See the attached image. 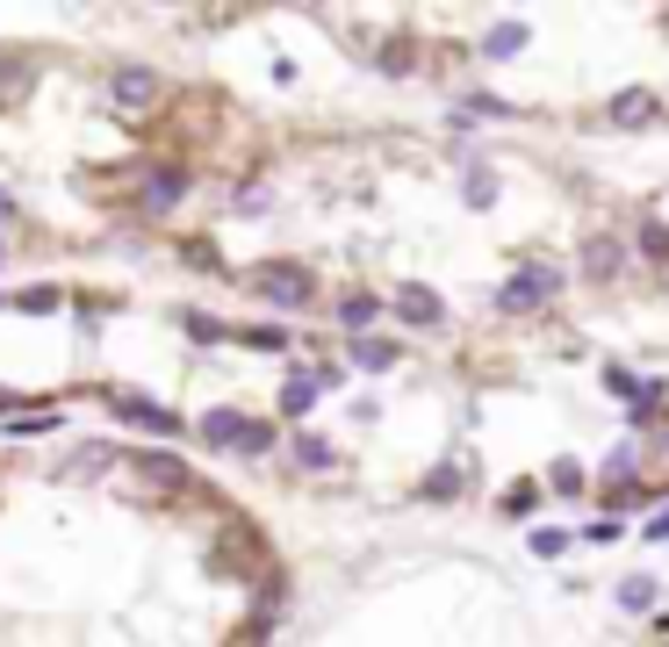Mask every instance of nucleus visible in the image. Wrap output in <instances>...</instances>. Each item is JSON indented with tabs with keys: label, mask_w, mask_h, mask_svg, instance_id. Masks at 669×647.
Instances as JSON below:
<instances>
[{
	"label": "nucleus",
	"mask_w": 669,
	"mask_h": 647,
	"mask_svg": "<svg viewBox=\"0 0 669 647\" xmlns=\"http://www.w3.org/2000/svg\"><path fill=\"white\" fill-rule=\"evenodd\" d=\"M245 439H253V417H238V410H209L202 417V446H238L245 454Z\"/></svg>",
	"instance_id": "0eeeda50"
},
{
	"label": "nucleus",
	"mask_w": 669,
	"mask_h": 647,
	"mask_svg": "<svg viewBox=\"0 0 669 647\" xmlns=\"http://www.w3.org/2000/svg\"><path fill=\"white\" fill-rule=\"evenodd\" d=\"M180 324H188L202 345H216V339H223V324H216V317H202V309H180Z\"/></svg>",
	"instance_id": "5701e85b"
},
{
	"label": "nucleus",
	"mask_w": 669,
	"mask_h": 647,
	"mask_svg": "<svg viewBox=\"0 0 669 647\" xmlns=\"http://www.w3.org/2000/svg\"><path fill=\"white\" fill-rule=\"evenodd\" d=\"M562 532H554V526H540V532H532V554H540V562H554V554H562Z\"/></svg>",
	"instance_id": "b1692460"
},
{
	"label": "nucleus",
	"mask_w": 669,
	"mask_h": 647,
	"mask_svg": "<svg viewBox=\"0 0 669 647\" xmlns=\"http://www.w3.org/2000/svg\"><path fill=\"white\" fill-rule=\"evenodd\" d=\"M396 317H403V324H439L446 309H439V295H432V289H403V295H396Z\"/></svg>",
	"instance_id": "ddd939ff"
},
{
	"label": "nucleus",
	"mask_w": 669,
	"mask_h": 647,
	"mask_svg": "<svg viewBox=\"0 0 669 647\" xmlns=\"http://www.w3.org/2000/svg\"><path fill=\"white\" fill-rule=\"evenodd\" d=\"M345 360H353V367H396V360H403V345H389V339H345Z\"/></svg>",
	"instance_id": "9d476101"
},
{
	"label": "nucleus",
	"mask_w": 669,
	"mask_h": 647,
	"mask_svg": "<svg viewBox=\"0 0 669 647\" xmlns=\"http://www.w3.org/2000/svg\"><path fill=\"white\" fill-rule=\"evenodd\" d=\"M0 216H15V202H8V195H0Z\"/></svg>",
	"instance_id": "bb28decb"
},
{
	"label": "nucleus",
	"mask_w": 669,
	"mask_h": 647,
	"mask_svg": "<svg viewBox=\"0 0 669 647\" xmlns=\"http://www.w3.org/2000/svg\"><path fill=\"white\" fill-rule=\"evenodd\" d=\"M662 116V94H648V86H619L612 102H605V122L612 130H641V122Z\"/></svg>",
	"instance_id": "7ed1b4c3"
},
{
	"label": "nucleus",
	"mask_w": 669,
	"mask_h": 647,
	"mask_svg": "<svg viewBox=\"0 0 669 647\" xmlns=\"http://www.w3.org/2000/svg\"><path fill=\"white\" fill-rule=\"evenodd\" d=\"M526 36H532V30H526L518 15H512V22H497V30L482 36V58H518V51H526Z\"/></svg>",
	"instance_id": "9b49d317"
},
{
	"label": "nucleus",
	"mask_w": 669,
	"mask_h": 647,
	"mask_svg": "<svg viewBox=\"0 0 669 647\" xmlns=\"http://www.w3.org/2000/svg\"><path fill=\"white\" fill-rule=\"evenodd\" d=\"M331 381H339L331 367H325V375H289V389H281V410H289V417H303V410L317 403V389H331Z\"/></svg>",
	"instance_id": "1a4fd4ad"
},
{
	"label": "nucleus",
	"mask_w": 669,
	"mask_h": 647,
	"mask_svg": "<svg viewBox=\"0 0 669 647\" xmlns=\"http://www.w3.org/2000/svg\"><path fill=\"white\" fill-rule=\"evenodd\" d=\"M375 317H382V303H375V295H345V303H339V324H345V331H367Z\"/></svg>",
	"instance_id": "4468645a"
},
{
	"label": "nucleus",
	"mask_w": 669,
	"mask_h": 647,
	"mask_svg": "<svg viewBox=\"0 0 669 647\" xmlns=\"http://www.w3.org/2000/svg\"><path fill=\"white\" fill-rule=\"evenodd\" d=\"M655 604V576H626L619 583V612H648Z\"/></svg>",
	"instance_id": "2eb2a0df"
},
{
	"label": "nucleus",
	"mask_w": 669,
	"mask_h": 647,
	"mask_svg": "<svg viewBox=\"0 0 669 647\" xmlns=\"http://www.w3.org/2000/svg\"><path fill=\"white\" fill-rule=\"evenodd\" d=\"M648 540H669V504H662V511L648 518Z\"/></svg>",
	"instance_id": "a878e982"
},
{
	"label": "nucleus",
	"mask_w": 669,
	"mask_h": 647,
	"mask_svg": "<svg viewBox=\"0 0 669 647\" xmlns=\"http://www.w3.org/2000/svg\"><path fill=\"white\" fill-rule=\"evenodd\" d=\"M562 289H568V273L554 267V259H532V267H518L497 289V317H532V309H548Z\"/></svg>",
	"instance_id": "f257e3e1"
},
{
	"label": "nucleus",
	"mask_w": 669,
	"mask_h": 647,
	"mask_svg": "<svg viewBox=\"0 0 669 647\" xmlns=\"http://www.w3.org/2000/svg\"><path fill=\"white\" fill-rule=\"evenodd\" d=\"M289 454L303 460V468H331V460H339V454H331V439H317V432H303V439H295Z\"/></svg>",
	"instance_id": "dca6fc26"
},
{
	"label": "nucleus",
	"mask_w": 669,
	"mask_h": 647,
	"mask_svg": "<svg viewBox=\"0 0 669 647\" xmlns=\"http://www.w3.org/2000/svg\"><path fill=\"white\" fill-rule=\"evenodd\" d=\"M576 267H584V281H619V267H626V245H619L612 231H590L584 252H576Z\"/></svg>",
	"instance_id": "39448f33"
},
{
	"label": "nucleus",
	"mask_w": 669,
	"mask_h": 647,
	"mask_svg": "<svg viewBox=\"0 0 669 647\" xmlns=\"http://www.w3.org/2000/svg\"><path fill=\"white\" fill-rule=\"evenodd\" d=\"M641 252H648V259H662V267H669V231H662V223H641Z\"/></svg>",
	"instance_id": "aec40b11"
},
{
	"label": "nucleus",
	"mask_w": 669,
	"mask_h": 647,
	"mask_svg": "<svg viewBox=\"0 0 669 647\" xmlns=\"http://www.w3.org/2000/svg\"><path fill=\"white\" fill-rule=\"evenodd\" d=\"M461 195H468V209H490V202H497V180H490V173H468Z\"/></svg>",
	"instance_id": "a211bd4d"
},
{
	"label": "nucleus",
	"mask_w": 669,
	"mask_h": 647,
	"mask_svg": "<svg viewBox=\"0 0 669 647\" xmlns=\"http://www.w3.org/2000/svg\"><path fill=\"white\" fill-rule=\"evenodd\" d=\"M605 389H612V396H626V403H641V389H648V381H641V375H626V367H605Z\"/></svg>",
	"instance_id": "6ab92c4d"
},
{
	"label": "nucleus",
	"mask_w": 669,
	"mask_h": 647,
	"mask_svg": "<svg viewBox=\"0 0 669 647\" xmlns=\"http://www.w3.org/2000/svg\"><path fill=\"white\" fill-rule=\"evenodd\" d=\"M108 94H116V108H122V116H144V108L159 102V72H144V66H122L116 80H108Z\"/></svg>",
	"instance_id": "423d86ee"
},
{
	"label": "nucleus",
	"mask_w": 669,
	"mask_h": 647,
	"mask_svg": "<svg viewBox=\"0 0 669 647\" xmlns=\"http://www.w3.org/2000/svg\"><path fill=\"white\" fill-rule=\"evenodd\" d=\"M548 482H554L562 496H576V490H584V468H576V460H554V468H548Z\"/></svg>",
	"instance_id": "4be33fe9"
},
{
	"label": "nucleus",
	"mask_w": 669,
	"mask_h": 647,
	"mask_svg": "<svg viewBox=\"0 0 669 647\" xmlns=\"http://www.w3.org/2000/svg\"><path fill=\"white\" fill-rule=\"evenodd\" d=\"M180 195H188V173H173V166L152 173V180H144V216H166Z\"/></svg>",
	"instance_id": "6e6552de"
},
{
	"label": "nucleus",
	"mask_w": 669,
	"mask_h": 647,
	"mask_svg": "<svg viewBox=\"0 0 669 647\" xmlns=\"http://www.w3.org/2000/svg\"><path fill=\"white\" fill-rule=\"evenodd\" d=\"M0 252H8V245H0Z\"/></svg>",
	"instance_id": "cd10ccee"
},
{
	"label": "nucleus",
	"mask_w": 669,
	"mask_h": 647,
	"mask_svg": "<svg viewBox=\"0 0 669 647\" xmlns=\"http://www.w3.org/2000/svg\"><path fill=\"white\" fill-rule=\"evenodd\" d=\"M454 490H461V468H439V475L425 482V496H454Z\"/></svg>",
	"instance_id": "393cba45"
},
{
	"label": "nucleus",
	"mask_w": 669,
	"mask_h": 647,
	"mask_svg": "<svg viewBox=\"0 0 669 647\" xmlns=\"http://www.w3.org/2000/svg\"><path fill=\"white\" fill-rule=\"evenodd\" d=\"M245 345H259V353H289V331H281V324H259V331H245Z\"/></svg>",
	"instance_id": "412c9836"
},
{
	"label": "nucleus",
	"mask_w": 669,
	"mask_h": 647,
	"mask_svg": "<svg viewBox=\"0 0 669 647\" xmlns=\"http://www.w3.org/2000/svg\"><path fill=\"white\" fill-rule=\"evenodd\" d=\"M138 475L152 482V490H180V482H188V468H180L173 454H138Z\"/></svg>",
	"instance_id": "f8f14e48"
},
{
	"label": "nucleus",
	"mask_w": 669,
	"mask_h": 647,
	"mask_svg": "<svg viewBox=\"0 0 669 647\" xmlns=\"http://www.w3.org/2000/svg\"><path fill=\"white\" fill-rule=\"evenodd\" d=\"M108 410H116V417H130V425H144V432H159V439H180V417H173V410H159V403H144L138 389H116V396H108Z\"/></svg>",
	"instance_id": "20e7f679"
},
{
	"label": "nucleus",
	"mask_w": 669,
	"mask_h": 647,
	"mask_svg": "<svg viewBox=\"0 0 669 647\" xmlns=\"http://www.w3.org/2000/svg\"><path fill=\"white\" fill-rule=\"evenodd\" d=\"M253 289L267 295L274 309H309V303H317V281H309L303 267H289V259H267V267H253Z\"/></svg>",
	"instance_id": "f03ea898"
},
{
	"label": "nucleus",
	"mask_w": 669,
	"mask_h": 647,
	"mask_svg": "<svg viewBox=\"0 0 669 647\" xmlns=\"http://www.w3.org/2000/svg\"><path fill=\"white\" fill-rule=\"evenodd\" d=\"M94 468H108V446H80V454H72L66 468H58V475H66V482H80V475H94Z\"/></svg>",
	"instance_id": "f3484780"
}]
</instances>
